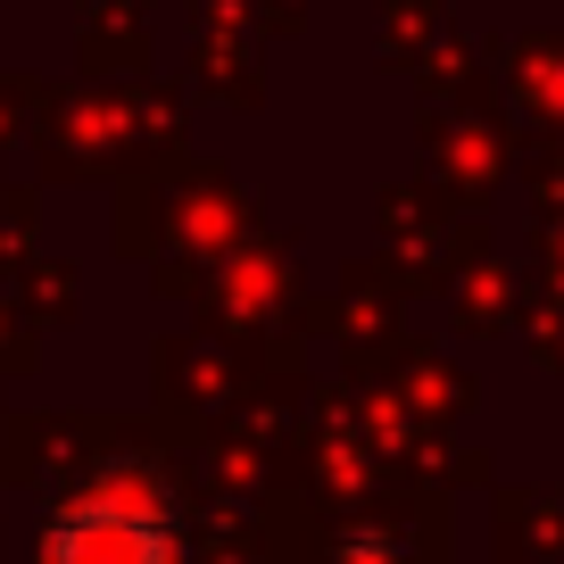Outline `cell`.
<instances>
[{
	"mask_svg": "<svg viewBox=\"0 0 564 564\" xmlns=\"http://www.w3.org/2000/svg\"><path fill=\"white\" fill-rule=\"evenodd\" d=\"M175 514L133 481H100V490L67 498L42 531V564H175Z\"/></svg>",
	"mask_w": 564,
	"mask_h": 564,
	"instance_id": "6da1fadb",
	"label": "cell"
}]
</instances>
